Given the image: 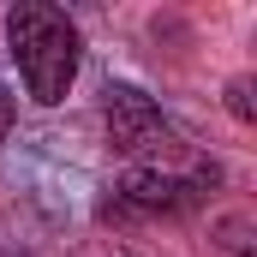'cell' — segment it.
<instances>
[{
	"label": "cell",
	"instance_id": "4",
	"mask_svg": "<svg viewBox=\"0 0 257 257\" xmlns=\"http://www.w3.org/2000/svg\"><path fill=\"white\" fill-rule=\"evenodd\" d=\"M12 120H18V108H12V96H6V84H0V144L12 138Z\"/></svg>",
	"mask_w": 257,
	"mask_h": 257
},
{
	"label": "cell",
	"instance_id": "2",
	"mask_svg": "<svg viewBox=\"0 0 257 257\" xmlns=\"http://www.w3.org/2000/svg\"><path fill=\"white\" fill-rule=\"evenodd\" d=\"M102 120H108V144L132 156V168H162V156H174V126L162 120V108L144 96V90H108V108H102Z\"/></svg>",
	"mask_w": 257,
	"mask_h": 257
},
{
	"label": "cell",
	"instance_id": "5",
	"mask_svg": "<svg viewBox=\"0 0 257 257\" xmlns=\"http://www.w3.org/2000/svg\"><path fill=\"white\" fill-rule=\"evenodd\" d=\"M0 257H12V251H0Z\"/></svg>",
	"mask_w": 257,
	"mask_h": 257
},
{
	"label": "cell",
	"instance_id": "1",
	"mask_svg": "<svg viewBox=\"0 0 257 257\" xmlns=\"http://www.w3.org/2000/svg\"><path fill=\"white\" fill-rule=\"evenodd\" d=\"M6 42H12V60L24 72L30 96L42 108L66 102L72 78H78V24L66 18L60 6L48 0H18L12 18H6Z\"/></svg>",
	"mask_w": 257,
	"mask_h": 257
},
{
	"label": "cell",
	"instance_id": "3",
	"mask_svg": "<svg viewBox=\"0 0 257 257\" xmlns=\"http://www.w3.org/2000/svg\"><path fill=\"white\" fill-rule=\"evenodd\" d=\"M227 114H233V120H245V126L257 120V102H251V78H233V84H227Z\"/></svg>",
	"mask_w": 257,
	"mask_h": 257
}]
</instances>
